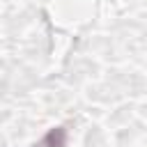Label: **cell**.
<instances>
[{
  "instance_id": "obj_1",
  "label": "cell",
  "mask_w": 147,
  "mask_h": 147,
  "mask_svg": "<svg viewBox=\"0 0 147 147\" xmlns=\"http://www.w3.org/2000/svg\"><path fill=\"white\" fill-rule=\"evenodd\" d=\"M67 145V129L64 126H53L39 142H34L32 147H64Z\"/></svg>"
}]
</instances>
